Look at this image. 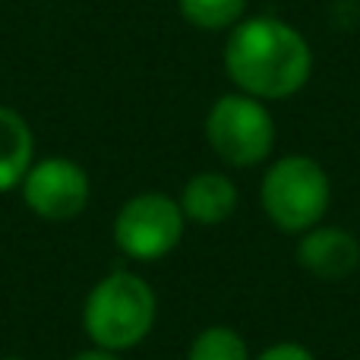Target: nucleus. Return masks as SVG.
I'll return each mask as SVG.
<instances>
[{
	"instance_id": "nucleus-3",
	"label": "nucleus",
	"mask_w": 360,
	"mask_h": 360,
	"mask_svg": "<svg viewBox=\"0 0 360 360\" xmlns=\"http://www.w3.org/2000/svg\"><path fill=\"white\" fill-rule=\"evenodd\" d=\"M262 212L281 234H304L323 224L332 202V180L310 155H281L262 177Z\"/></svg>"
},
{
	"instance_id": "nucleus-7",
	"label": "nucleus",
	"mask_w": 360,
	"mask_h": 360,
	"mask_svg": "<svg viewBox=\"0 0 360 360\" xmlns=\"http://www.w3.org/2000/svg\"><path fill=\"white\" fill-rule=\"evenodd\" d=\"M297 262L316 281H345L360 269V240L335 224H316L300 234Z\"/></svg>"
},
{
	"instance_id": "nucleus-6",
	"label": "nucleus",
	"mask_w": 360,
	"mask_h": 360,
	"mask_svg": "<svg viewBox=\"0 0 360 360\" xmlns=\"http://www.w3.org/2000/svg\"><path fill=\"white\" fill-rule=\"evenodd\" d=\"M19 190H22L25 209L44 221H73L86 212L89 196H92L86 168L60 155L32 165Z\"/></svg>"
},
{
	"instance_id": "nucleus-8",
	"label": "nucleus",
	"mask_w": 360,
	"mask_h": 360,
	"mask_svg": "<svg viewBox=\"0 0 360 360\" xmlns=\"http://www.w3.org/2000/svg\"><path fill=\"white\" fill-rule=\"evenodd\" d=\"M237 193L234 180L221 171H199L184 184L180 190V212H184L186 221L193 224H205V228H215V224L228 221L237 212Z\"/></svg>"
},
{
	"instance_id": "nucleus-5",
	"label": "nucleus",
	"mask_w": 360,
	"mask_h": 360,
	"mask_svg": "<svg viewBox=\"0 0 360 360\" xmlns=\"http://www.w3.org/2000/svg\"><path fill=\"white\" fill-rule=\"evenodd\" d=\"M186 218L168 193H139L127 199L114 215V243L136 262L165 259L180 243Z\"/></svg>"
},
{
	"instance_id": "nucleus-2",
	"label": "nucleus",
	"mask_w": 360,
	"mask_h": 360,
	"mask_svg": "<svg viewBox=\"0 0 360 360\" xmlns=\"http://www.w3.org/2000/svg\"><path fill=\"white\" fill-rule=\"evenodd\" d=\"M158 316V300L149 281L136 272H117L95 281L82 304V329L95 348L105 351H130L146 342Z\"/></svg>"
},
{
	"instance_id": "nucleus-13",
	"label": "nucleus",
	"mask_w": 360,
	"mask_h": 360,
	"mask_svg": "<svg viewBox=\"0 0 360 360\" xmlns=\"http://www.w3.org/2000/svg\"><path fill=\"white\" fill-rule=\"evenodd\" d=\"M70 360H120V354H114V351H105V348H89V351H79V354H73Z\"/></svg>"
},
{
	"instance_id": "nucleus-14",
	"label": "nucleus",
	"mask_w": 360,
	"mask_h": 360,
	"mask_svg": "<svg viewBox=\"0 0 360 360\" xmlns=\"http://www.w3.org/2000/svg\"><path fill=\"white\" fill-rule=\"evenodd\" d=\"M0 360H22V357H0Z\"/></svg>"
},
{
	"instance_id": "nucleus-10",
	"label": "nucleus",
	"mask_w": 360,
	"mask_h": 360,
	"mask_svg": "<svg viewBox=\"0 0 360 360\" xmlns=\"http://www.w3.org/2000/svg\"><path fill=\"white\" fill-rule=\"evenodd\" d=\"M177 10L193 29L221 32L234 29L247 13V0H177Z\"/></svg>"
},
{
	"instance_id": "nucleus-1",
	"label": "nucleus",
	"mask_w": 360,
	"mask_h": 360,
	"mask_svg": "<svg viewBox=\"0 0 360 360\" xmlns=\"http://www.w3.org/2000/svg\"><path fill=\"white\" fill-rule=\"evenodd\" d=\"M224 73L237 92L259 101L297 95L313 76V51L291 22L278 16H250L224 41Z\"/></svg>"
},
{
	"instance_id": "nucleus-12",
	"label": "nucleus",
	"mask_w": 360,
	"mask_h": 360,
	"mask_svg": "<svg viewBox=\"0 0 360 360\" xmlns=\"http://www.w3.org/2000/svg\"><path fill=\"white\" fill-rule=\"evenodd\" d=\"M253 360H313V354H310V348H304V345H297V342H278V345H269V348Z\"/></svg>"
},
{
	"instance_id": "nucleus-4",
	"label": "nucleus",
	"mask_w": 360,
	"mask_h": 360,
	"mask_svg": "<svg viewBox=\"0 0 360 360\" xmlns=\"http://www.w3.org/2000/svg\"><path fill=\"white\" fill-rule=\"evenodd\" d=\"M205 143L231 168H256L275 152V117L266 101L228 92L205 114Z\"/></svg>"
},
{
	"instance_id": "nucleus-9",
	"label": "nucleus",
	"mask_w": 360,
	"mask_h": 360,
	"mask_svg": "<svg viewBox=\"0 0 360 360\" xmlns=\"http://www.w3.org/2000/svg\"><path fill=\"white\" fill-rule=\"evenodd\" d=\"M35 165V136L19 111L0 105V193L19 190Z\"/></svg>"
},
{
	"instance_id": "nucleus-11",
	"label": "nucleus",
	"mask_w": 360,
	"mask_h": 360,
	"mask_svg": "<svg viewBox=\"0 0 360 360\" xmlns=\"http://www.w3.org/2000/svg\"><path fill=\"white\" fill-rule=\"evenodd\" d=\"M186 360H253L243 335L231 326H205L193 338Z\"/></svg>"
}]
</instances>
